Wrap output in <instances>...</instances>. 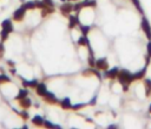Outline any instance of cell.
<instances>
[{
  "mask_svg": "<svg viewBox=\"0 0 151 129\" xmlns=\"http://www.w3.org/2000/svg\"><path fill=\"white\" fill-rule=\"evenodd\" d=\"M118 79L122 84H129L133 81V76L130 74L129 70H125V69H123L120 73H118Z\"/></svg>",
  "mask_w": 151,
  "mask_h": 129,
  "instance_id": "1",
  "label": "cell"
},
{
  "mask_svg": "<svg viewBox=\"0 0 151 129\" xmlns=\"http://www.w3.org/2000/svg\"><path fill=\"white\" fill-rule=\"evenodd\" d=\"M25 13H26V8L24 7V5L21 7H19L14 13H13V19L15 21H21L25 16Z\"/></svg>",
  "mask_w": 151,
  "mask_h": 129,
  "instance_id": "2",
  "label": "cell"
},
{
  "mask_svg": "<svg viewBox=\"0 0 151 129\" xmlns=\"http://www.w3.org/2000/svg\"><path fill=\"white\" fill-rule=\"evenodd\" d=\"M142 29L144 30L146 38H147L149 40H151V26H150L149 21H147L145 18H144L143 21H142Z\"/></svg>",
  "mask_w": 151,
  "mask_h": 129,
  "instance_id": "3",
  "label": "cell"
},
{
  "mask_svg": "<svg viewBox=\"0 0 151 129\" xmlns=\"http://www.w3.org/2000/svg\"><path fill=\"white\" fill-rule=\"evenodd\" d=\"M72 11H73V6L71 4H68V2H66V4L60 6V12H61L63 15H68Z\"/></svg>",
  "mask_w": 151,
  "mask_h": 129,
  "instance_id": "4",
  "label": "cell"
},
{
  "mask_svg": "<svg viewBox=\"0 0 151 129\" xmlns=\"http://www.w3.org/2000/svg\"><path fill=\"white\" fill-rule=\"evenodd\" d=\"M96 66H97L99 69H101V70H106V69L109 68V63H107V60H106L105 57H101V59L97 60V61H96Z\"/></svg>",
  "mask_w": 151,
  "mask_h": 129,
  "instance_id": "5",
  "label": "cell"
},
{
  "mask_svg": "<svg viewBox=\"0 0 151 129\" xmlns=\"http://www.w3.org/2000/svg\"><path fill=\"white\" fill-rule=\"evenodd\" d=\"M1 27H2V29H6V30L9 32V33L13 32V25H12V21L8 20V19H6V20H4V21L1 22Z\"/></svg>",
  "mask_w": 151,
  "mask_h": 129,
  "instance_id": "6",
  "label": "cell"
},
{
  "mask_svg": "<svg viewBox=\"0 0 151 129\" xmlns=\"http://www.w3.org/2000/svg\"><path fill=\"white\" fill-rule=\"evenodd\" d=\"M35 90H37V94L40 95V96H44L47 93V88L44 83H38L37 87H35Z\"/></svg>",
  "mask_w": 151,
  "mask_h": 129,
  "instance_id": "7",
  "label": "cell"
},
{
  "mask_svg": "<svg viewBox=\"0 0 151 129\" xmlns=\"http://www.w3.org/2000/svg\"><path fill=\"white\" fill-rule=\"evenodd\" d=\"M19 104H20V107H21V108H24V109H28V108L31 107L32 102H31V100H29V99L24 97V99L19 100Z\"/></svg>",
  "mask_w": 151,
  "mask_h": 129,
  "instance_id": "8",
  "label": "cell"
},
{
  "mask_svg": "<svg viewBox=\"0 0 151 129\" xmlns=\"http://www.w3.org/2000/svg\"><path fill=\"white\" fill-rule=\"evenodd\" d=\"M44 99H45V101L48 102V103H55V102H57L55 96H54L52 93H50V91H47V93L44 95Z\"/></svg>",
  "mask_w": 151,
  "mask_h": 129,
  "instance_id": "9",
  "label": "cell"
},
{
  "mask_svg": "<svg viewBox=\"0 0 151 129\" xmlns=\"http://www.w3.org/2000/svg\"><path fill=\"white\" fill-rule=\"evenodd\" d=\"M118 76V69L117 68H113V69H110L105 73V77H109V79H114Z\"/></svg>",
  "mask_w": 151,
  "mask_h": 129,
  "instance_id": "10",
  "label": "cell"
},
{
  "mask_svg": "<svg viewBox=\"0 0 151 129\" xmlns=\"http://www.w3.org/2000/svg\"><path fill=\"white\" fill-rule=\"evenodd\" d=\"M32 123L34 124V125H37V127H41V125H44V120H42V117L41 116H34L33 118H32Z\"/></svg>",
  "mask_w": 151,
  "mask_h": 129,
  "instance_id": "11",
  "label": "cell"
},
{
  "mask_svg": "<svg viewBox=\"0 0 151 129\" xmlns=\"http://www.w3.org/2000/svg\"><path fill=\"white\" fill-rule=\"evenodd\" d=\"M22 84L25 87H31V88H35L37 84H38V81L37 80H32V81H26V80H22Z\"/></svg>",
  "mask_w": 151,
  "mask_h": 129,
  "instance_id": "12",
  "label": "cell"
},
{
  "mask_svg": "<svg viewBox=\"0 0 151 129\" xmlns=\"http://www.w3.org/2000/svg\"><path fill=\"white\" fill-rule=\"evenodd\" d=\"M53 12H54V8H53V7L46 6V7H45V8H42V11H41V16H46V15H48V14L53 13Z\"/></svg>",
  "mask_w": 151,
  "mask_h": 129,
  "instance_id": "13",
  "label": "cell"
},
{
  "mask_svg": "<svg viewBox=\"0 0 151 129\" xmlns=\"http://www.w3.org/2000/svg\"><path fill=\"white\" fill-rule=\"evenodd\" d=\"M145 84V90H146V96H151V80H145L144 81Z\"/></svg>",
  "mask_w": 151,
  "mask_h": 129,
  "instance_id": "14",
  "label": "cell"
},
{
  "mask_svg": "<svg viewBox=\"0 0 151 129\" xmlns=\"http://www.w3.org/2000/svg\"><path fill=\"white\" fill-rule=\"evenodd\" d=\"M27 95H28V91L26 89H21V90H19V94L15 96V100H21L24 97H27Z\"/></svg>",
  "mask_w": 151,
  "mask_h": 129,
  "instance_id": "15",
  "label": "cell"
},
{
  "mask_svg": "<svg viewBox=\"0 0 151 129\" xmlns=\"http://www.w3.org/2000/svg\"><path fill=\"white\" fill-rule=\"evenodd\" d=\"M60 106H61V108H63V109H70V108H72L71 102H70V100H68V99L63 100V101H61V103H60Z\"/></svg>",
  "mask_w": 151,
  "mask_h": 129,
  "instance_id": "16",
  "label": "cell"
},
{
  "mask_svg": "<svg viewBox=\"0 0 151 129\" xmlns=\"http://www.w3.org/2000/svg\"><path fill=\"white\" fill-rule=\"evenodd\" d=\"M78 16H70V23H68V27L70 28H73L76 25H78Z\"/></svg>",
  "mask_w": 151,
  "mask_h": 129,
  "instance_id": "17",
  "label": "cell"
},
{
  "mask_svg": "<svg viewBox=\"0 0 151 129\" xmlns=\"http://www.w3.org/2000/svg\"><path fill=\"white\" fill-rule=\"evenodd\" d=\"M145 72H146V68H143L140 72H138L137 74L132 75V76H133V80H139V79L144 77V75H145Z\"/></svg>",
  "mask_w": 151,
  "mask_h": 129,
  "instance_id": "18",
  "label": "cell"
},
{
  "mask_svg": "<svg viewBox=\"0 0 151 129\" xmlns=\"http://www.w3.org/2000/svg\"><path fill=\"white\" fill-rule=\"evenodd\" d=\"M78 45H80V46H88V41H87V39H86V35H83V36L78 40Z\"/></svg>",
  "mask_w": 151,
  "mask_h": 129,
  "instance_id": "19",
  "label": "cell"
},
{
  "mask_svg": "<svg viewBox=\"0 0 151 129\" xmlns=\"http://www.w3.org/2000/svg\"><path fill=\"white\" fill-rule=\"evenodd\" d=\"M24 7L26 9H33V8H35V2L34 1H27L24 4Z\"/></svg>",
  "mask_w": 151,
  "mask_h": 129,
  "instance_id": "20",
  "label": "cell"
},
{
  "mask_svg": "<svg viewBox=\"0 0 151 129\" xmlns=\"http://www.w3.org/2000/svg\"><path fill=\"white\" fill-rule=\"evenodd\" d=\"M8 34H9V32H7L6 29H2V30L0 32V38H1V41L7 40V39H8Z\"/></svg>",
  "mask_w": 151,
  "mask_h": 129,
  "instance_id": "21",
  "label": "cell"
},
{
  "mask_svg": "<svg viewBox=\"0 0 151 129\" xmlns=\"http://www.w3.org/2000/svg\"><path fill=\"white\" fill-rule=\"evenodd\" d=\"M9 81H11V79H9L7 75H5V74H0V84L6 83V82H9Z\"/></svg>",
  "mask_w": 151,
  "mask_h": 129,
  "instance_id": "22",
  "label": "cell"
},
{
  "mask_svg": "<svg viewBox=\"0 0 151 129\" xmlns=\"http://www.w3.org/2000/svg\"><path fill=\"white\" fill-rule=\"evenodd\" d=\"M35 2V7H38V8H45L46 7V4L44 2V1H34Z\"/></svg>",
  "mask_w": 151,
  "mask_h": 129,
  "instance_id": "23",
  "label": "cell"
},
{
  "mask_svg": "<svg viewBox=\"0 0 151 129\" xmlns=\"http://www.w3.org/2000/svg\"><path fill=\"white\" fill-rule=\"evenodd\" d=\"M80 29H81V33H83V35H87L88 34V32H90V27L88 26H81L80 27Z\"/></svg>",
  "mask_w": 151,
  "mask_h": 129,
  "instance_id": "24",
  "label": "cell"
},
{
  "mask_svg": "<svg viewBox=\"0 0 151 129\" xmlns=\"http://www.w3.org/2000/svg\"><path fill=\"white\" fill-rule=\"evenodd\" d=\"M83 5H84V7H86V6H92V7H94V6H96V1H87V2H83Z\"/></svg>",
  "mask_w": 151,
  "mask_h": 129,
  "instance_id": "25",
  "label": "cell"
},
{
  "mask_svg": "<svg viewBox=\"0 0 151 129\" xmlns=\"http://www.w3.org/2000/svg\"><path fill=\"white\" fill-rule=\"evenodd\" d=\"M88 63H90L91 67H93V66L96 64V61H94V59H93V55H90V57H88Z\"/></svg>",
  "mask_w": 151,
  "mask_h": 129,
  "instance_id": "26",
  "label": "cell"
},
{
  "mask_svg": "<svg viewBox=\"0 0 151 129\" xmlns=\"http://www.w3.org/2000/svg\"><path fill=\"white\" fill-rule=\"evenodd\" d=\"M20 114V116L24 118V120H27L28 118V113L26 111V110H24V111H21V113H19Z\"/></svg>",
  "mask_w": 151,
  "mask_h": 129,
  "instance_id": "27",
  "label": "cell"
},
{
  "mask_svg": "<svg viewBox=\"0 0 151 129\" xmlns=\"http://www.w3.org/2000/svg\"><path fill=\"white\" fill-rule=\"evenodd\" d=\"M81 7H84L83 2H81V4H78V5H76V6H73V9H74V11H77V12H79V11L81 9Z\"/></svg>",
  "mask_w": 151,
  "mask_h": 129,
  "instance_id": "28",
  "label": "cell"
},
{
  "mask_svg": "<svg viewBox=\"0 0 151 129\" xmlns=\"http://www.w3.org/2000/svg\"><path fill=\"white\" fill-rule=\"evenodd\" d=\"M83 107H85V104H84V103H80V104H76V106H73L72 108H73L74 110H78V109H81Z\"/></svg>",
  "mask_w": 151,
  "mask_h": 129,
  "instance_id": "29",
  "label": "cell"
},
{
  "mask_svg": "<svg viewBox=\"0 0 151 129\" xmlns=\"http://www.w3.org/2000/svg\"><path fill=\"white\" fill-rule=\"evenodd\" d=\"M44 125H45V127H48V128H53V127H54V124H52V123L48 122V121H44Z\"/></svg>",
  "mask_w": 151,
  "mask_h": 129,
  "instance_id": "30",
  "label": "cell"
},
{
  "mask_svg": "<svg viewBox=\"0 0 151 129\" xmlns=\"http://www.w3.org/2000/svg\"><path fill=\"white\" fill-rule=\"evenodd\" d=\"M45 4H46V6H50V7H53V1L52 0H42Z\"/></svg>",
  "mask_w": 151,
  "mask_h": 129,
  "instance_id": "31",
  "label": "cell"
},
{
  "mask_svg": "<svg viewBox=\"0 0 151 129\" xmlns=\"http://www.w3.org/2000/svg\"><path fill=\"white\" fill-rule=\"evenodd\" d=\"M4 52H5V47H4L2 42H0V57H2V54H4Z\"/></svg>",
  "mask_w": 151,
  "mask_h": 129,
  "instance_id": "32",
  "label": "cell"
},
{
  "mask_svg": "<svg viewBox=\"0 0 151 129\" xmlns=\"http://www.w3.org/2000/svg\"><path fill=\"white\" fill-rule=\"evenodd\" d=\"M147 55L151 57V42L147 43Z\"/></svg>",
  "mask_w": 151,
  "mask_h": 129,
  "instance_id": "33",
  "label": "cell"
},
{
  "mask_svg": "<svg viewBox=\"0 0 151 129\" xmlns=\"http://www.w3.org/2000/svg\"><path fill=\"white\" fill-rule=\"evenodd\" d=\"M7 63H8L9 66H14V63H13V61H11V60H8V61H7Z\"/></svg>",
  "mask_w": 151,
  "mask_h": 129,
  "instance_id": "34",
  "label": "cell"
},
{
  "mask_svg": "<svg viewBox=\"0 0 151 129\" xmlns=\"http://www.w3.org/2000/svg\"><path fill=\"white\" fill-rule=\"evenodd\" d=\"M149 111H150V113H151V106H150V108H149Z\"/></svg>",
  "mask_w": 151,
  "mask_h": 129,
  "instance_id": "35",
  "label": "cell"
},
{
  "mask_svg": "<svg viewBox=\"0 0 151 129\" xmlns=\"http://www.w3.org/2000/svg\"><path fill=\"white\" fill-rule=\"evenodd\" d=\"M63 1H65V0H63Z\"/></svg>",
  "mask_w": 151,
  "mask_h": 129,
  "instance_id": "36",
  "label": "cell"
}]
</instances>
